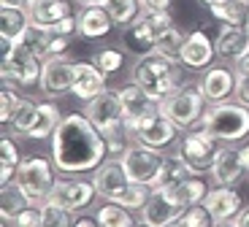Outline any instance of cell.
I'll return each mask as SVG.
<instances>
[{"label":"cell","mask_w":249,"mask_h":227,"mask_svg":"<svg viewBox=\"0 0 249 227\" xmlns=\"http://www.w3.org/2000/svg\"><path fill=\"white\" fill-rule=\"evenodd\" d=\"M108 160V141L87 114L62 117L52 135V162L60 173H92Z\"/></svg>","instance_id":"6da1fadb"},{"label":"cell","mask_w":249,"mask_h":227,"mask_svg":"<svg viewBox=\"0 0 249 227\" xmlns=\"http://www.w3.org/2000/svg\"><path fill=\"white\" fill-rule=\"evenodd\" d=\"M181 73H184V68H181L179 60H168V57L152 52V54H143L136 60V65L130 70V81H136L155 103H162L168 95H174L184 84Z\"/></svg>","instance_id":"7a4b0ae2"},{"label":"cell","mask_w":249,"mask_h":227,"mask_svg":"<svg viewBox=\"0 0 249 227\" xmlns=\"http://www.w3.org/2000/svg\"><path fill=\"white\" fill-rule=\"evenodd\" d=\"M200 127H206L222 143H238L249 138V108L236 100L212 103L200 119Z\"/></svg>","instance_id":"3957f363"},{"label":"cell","mask_w":249,"mask_h":227,"mask_svg":"<svg viewBox=\"0 0 249 227\" xmlns=\"http://www.w3.org/2000/svg\"><path fill=\"white\" fill-rule=\"evenodd\" d=\"M157 108L171 117L181 130H190V127H198L200 119H203L206 108H209V100L203 98L198 84H181L174 95L157 103Z\"/></svg>","instance_id":"277c9868"},{"label":"cell","mask_w":249,"mask_h":227,"mask_svg":"<svg viewBox=\"0 0 249 227\" xmlns=\"http://www.w3.org/2000/svg\"><path fill=\"white\" fill-rule=\"evenodd\" d=\"M54 171L57 165L46 157H27V160H22L14 181L22 187V192L30 197L33 206H41L44 200H49L52 190H54Z\"/></svg>","instance_id":"5b68a950"},{"label":"cell","mask_w":249,"mask_h":227,"mask_svg":"<svg viewBox=\"0 0 249 227\" xmlns=\"http://www.w3.org/2000/svg\"><path fill=\"white\" fill-rule=\"evenodd\" d=\"M119 162H122L124 173L130 176V181L143 184V187H155L157 178H160L162 162H165V154L160 149H152V146H143V143L133 141L119 154Z\"/></svg>","instance_id":"8992f818"},{"label":"cell","mask_w":249,"mask_h":227,"mask_svg":"<svg viewBox=\"0 0 249 227\" xmlns=\"http://www.w3.org/2000/svg\"><path fill=\"white\" fill-rule=\"evenodd\" d=\"M84 114H87V119L106 135V138H111V135H117V133H127L124 108H122V103H119V92H114V89H106V92H100L98 98L87 100Z\"/></svg>","instance_id":"52a82bcc"},{"label":"cell","mask_w":249,"mask_h":227,"mask_svg":"<svg viewBox=\"0 0 249 227\" xmlns=\"http://www.w3.org/2000/svg\"><path fill=\"white\" fill-rule=\"evenodd\" d=\"M179 124L174 122L171 117H165L160 108H155L152 114H146V117L141 119V122H136L127 133H130V138L136 143H143V146H152V149H168L171 143L179 138Z\"/></svg>","instance_id":"ba28073f"},{"label":"cell","mask_w":249,"mask_h":227,"mask_svg":"<svg viewBox=\"0 0 249 227\" xmlns=\"http://www.w3.org/2000/svg\"><path fill=\"white\" fill-rule=\"evenodd\" d=\"M73 73H76V60H71L68 54H52L44 60L38 89L49 100H57L62 95L73 92Z\"/></svg>","instance_id":"9c48e42d"},{"label":"cell","mask_w":249,"mask_h":227,"mask_svg":"<svg viewBox=\"0 0 249 227\" xmlns=\"http://www.w3.org/2000/svg\"><path fill=\"white\" fill-rule=\"evenodd\" d=\"M217 149H219L217 146V138H214L206 127H200V124H198V127H190L184 135H181V141H179V154L198 173H209Z\"/></svg>","instance_id":"30bf717a"},{"label":"cell","mask_w":249,"mask_h":227,"mask_svg":"<svg viewBox=\"0 0 249 227\" xmlns=\"http://www.w3.org/2000/svg\"><path fill=\"white\" fill-rule=\"evenodd\" d=\"M98 197V190H95L92 178H79V176H60L54 181V190H52L49 200L62 206L68 211H84L92 206V200Z\"/></svg>","instance_id":"8fae6325"},{"label":"cell","mask_w":249,"mask_h":227,"mask_svg":"<svg viewBox=\"0 0 249 227\" xmlns=\"http://www.w3.org/2000/svg\"><path fill=\"white\" fill-rule=\"evenodd\" d=\"M41 70H44V60H38L22 43H17L11 57L3 60V87H33L41 81Z\"/></svg>","instance_id":"7c38bea8"},{"label":"cell","mask_w":249,"mask_h":227,"mask_svg":"<svg viewBox=\"0 0 249 227\" xmlns=\"http://www.w3.org/2000/svg\"><path fill=\"white\" fill-rule=\"evenodd\" d=\"M181 203L174 197V192L171 190H160V187H152V195L149 200L143 203L141 209V222L149 227H165L171 225V222H176L181 216Z\"/></svg>","instance_id":"4fadbf2b"},{"label":"cell","mask_w":249,"mask_h":227,"mask_svg":"<svg viewBox=\"0 0 249 227\" xmlns=\"http://www.w3.org/2000/svg\"><path fill=\"white\" fill-rule=\"evenodd\" d=\"M209 173H212V181L217 187H236L247 176L241 149H236L233 143H222L217 149V154H214V162L209 168Z\"/></svg>","instance_id":"5bb4252c"},{"label":"cell","mask_w":249,"mask_h":227,"mask_svg":"<svg viewBox=\"0 0 249 227\" xmlns=\"http://www.w3.org/2000/svg\"><path fill=\"white\" fill-rule=\"evenodd\" d=\"M198 87L209 103H222V100L233 98V89H236V68L233 65H209L200 73Z\"/></svg>","instance_id":"9a60e30c"},{"label":"cell","mask_w":249,"mask_h":227,"mask_svg":"<svg viewBox=\"0 0 249 227\" xmlns=\"http://www.w3.org/2000/svg\"><path fill=\"white\" fill-rule=\"evenodd\" d=\"M92 184H95V190H98V197H103V200H117L133 181H130V176L124 173L119 157H108L103 165L92 171Z\"/></svg>","instance_id":"2e32d148"},{"label":"cell","mask_w":249,"mask_h":227,"mask_svg":"<svg viewBox=\"0 0 249 227\" xmlns=\"http://www.w3.org/2000/svg\"><path fill=\"white\" fill-rule=\"evenodd\" d=\"M214 57H217V49H214L212 38L206 35L203 30H193L184 38L179 62L184 70H206V68L212 65Z\"/></svg>","instance_id":"e0dca14e"},{"label":"cell","mask_w":249,"mask_h":227,"mask_svg":"<svg viewBox=\"0 0 249 227\" xmlns=\"http://www.w3.org/2000/svg\"><path fill=\"white\" fill-rule=\"evenodd\" d=\"M203 209L212 214L214 222H233V216L244 209V200L236 187H212L203 197Z\"/></svg>","instance_id":"ac0fdd59"},{"label":"cell","mask_w":249,"mask_h":227,"mask_svg":"<svg viewBox=\"0 0 249 227\" xmlns=\"http://www.w3.org/2000/svg\"><path fill=\"white\" fill-rule=\"evenodd\" d=\"M108 89V84H106V73L100 70L98 65H95L92 60L89 62H81V60H76V73H73V92L71 95H76L79 100H92V98H98L100 92H106Z\"/></svg>","instance_id":"d6986e66"},{"label":"cell","mask_w":249,"mask_h":227,"mask_svg":"<svg viewBox=\"0 0 249 227\" xmlns=\"http://www.w3.org/2000/svg\"><path fill=\"white\" fill-rule=\"evenodd\" d=\"M214 49H217V57H219V60L236 65V62L249 52L247 27H244V25H222L217 41H214Z\"/></svg>","instance_id":"ffe728a7"},{"label":"cell","mask_w":249,"mask_h":227,"mask_svg":"<svg viewBox=\"0 0 249 227\" xmlns=\"http://www.w3.org/2000/svg\"><path fill=\"white\" fill-rule=\"evenodd\" d=\"M119 103H122V108H124V122H127V130H130L136 122H141L146 114H152V111L157 108V103L143 92L136 81H130L127 87L119 89Z\"/></svg>","instance_id":"44dd1931"},{"label":"cell","mask_w":249,"mask_h":227,"mask_svg":"<svg viewBox=\"0 0 249 227\" xmlns=\"http://www.w3.org/2000/svg\"><path fill=\"white\" fill-rule=\"evenodd\" d=\"M155 38H157V33L146 25V19H143L141 14H138L136 22H130V25L122 30V43L136 57L152 54V52H155Z\"/></svg>","instance_id":"7402d4cb"},{"label":"cell","mask_w":249,"mask_h":227,"mask_svg":"<svg viewBox=\"0 0 249 227\" xmlns=\"http://www.w3.org/2000/svg\"><path fill=\"white\" fill-rule=\"evenodd\" d=\"M27 14H30L33 25L52 30L60 19H65L71 14V3L68 0H33L27 6Z\"/></svg>","instance_id":"603a6c76"},{"label":"cell","mask_w":249,"mask_h":227,"mask_svg":"<svg viewBox=\"0 0 249 227\" xmlns=\"http://www.w3.org/2000/svg\"><path fill=\"white\" fill-rule=\"evenodd\" d=\"M114 27L106 6H89L79 11V35L84 38H103Z\"/></svg>","instance_id":"cb8c5ba5"},{"label":"cell","mask_w":249,"mask_h":227,"mask_svg":"<svg viewBox=\"0 0 249 227\" xmlns=\"http://www.w3.org/2000/svg\"><path fill=\"white\" fill-rule=\"evenodd\" d=\"M195 168L181 157L179 152L176 154H165V162H162V171H160V178H157V184L160 190H176L181 181H187L190 176H195Z\"/></svg>","instance_id":"d4e9b609"},{"label":"cell","mask_w":249,"mask_h":227,"mask_svg":"<svg viewBox=\"0 0 249 227\" xmlns=\"http://www.w3.org/2000/svg\"><path fill=\"white\" fill-rule=\"evenodd\" d=\"M30 206H33L30 197L22 192V187H19L17 181L3 184V192H0V216L6 222H14L25 209H30Z\"/></svg>","instance_id":"484cf974"},{"label":"cell","mask_w":249,"mask_h":227,"mask_svg":"<svg viewBox=\"0 0 249 227\" xmlns=\"http://www.w3.org/2000/svg\"><path fill=\"white\" fill-rule=\"evenodd\" d=\"M209 181H206L203 173H195V176H190L187 181H181L174 192V197L181 203V209H190V206H198V203H203V197L209 195Z\"/></svg>","instance_id":"4316f807"},{"label":"cell","mask_w":249,"mask_h":227,"mask_svg":"<svg viewBox=\"0 0 249 227\" xmlns=\"http://www.w3.org/2000/svg\"><path fill=\"white\" fill-rule=\"evenodd\" d=\"M62 117H60V108L54 103H38V117H36V124H33L30 135L33 141H41V138H52L54 130L60 127Z\"/></svg>","instance_id":"83f0119b"},{"label":"cell","mask_w":249,"mask_h":227,"mask_svg":"<svg viewBox=\"0 0 249 227\" xmlns=\"http://www.w3.org/2000/svg\"><path fill=\"white\" fill-rule=\"evenodd\" d=\"M17 43H22V46H25L27 52H33L38 60L52 57V30L38 27V25H33V22H30V27L22 33V38H19Z\"/></svg>","instance_id":"f1b7e54d"},{"label":"cell","mask_w":249,"mask_h":227,"mask_svg":"<svg viewBox=\"0 0 249 227\" xmlns=\"http://www.w3.org/2000/svg\"><path fill=\"white\" fill-rule=\"evenodd\" d=\"M19 165H22V154L17 149V141L11 135H3V141H0V181L11 184L17 178Z\"/></svg>","instance_id":"f546056e"},{"label":"cell","mask_w":249,"mask_h":227,"mask_svg":"<svg viewBox=\"0 0 249 227\" xmlns=\"http://www.w3.org/2000/svg\"><path fill=\"white\" fill-rule=\"evenodd\" d=\"M30 27V14L27 8H3L0 11V35L19 41L22 33Z\"/></svg>","instance_id":"4dcf8cb0"},{"label":"cell","mask_w":249,"mask_h":227,"mask_svg":"<svg viewBox=\"0 0 249 227\" xmlns=\"http://www.w3.org/2000/svg\"><path fill=\"white\" fill-rule=\"evenodd\" d=\"M95 222L100 227H136L130 209H124V206L111 203V200H106L100 209H95Z\"/></svg>","instance_id":"1f68e13d"},{"label":"cell","mask_w":249,"mask_h":227,"mask_svg":"<svg viewBox=\"0 0 249 227\" xmlns=\"http://www.w3.org/2000/svg\"><path fill=\"white\" fill-rule=\"evenodd\" d=\"M106 11H108V17H111L114 27L124 30L130 22L138 19V14H141V0H108Z\"/></svg>","instance_id":"d6a6232c"},{"label":"cell","mask_w":249,"mask_h":227,"mask_svg":"<svg viewBox=\"0 0 249 227\" xmlns=\"http://www.w3.org/2000/svg\"><path fill=\"white\" fill-rule=\"evenodd\" d=\"M184 38H187V35L179 30V27L171 25L168 30L157 33V38H155V52H157V54H162V57H168V60H179L181 46H184Z\"/></svg>","instance_id":"836d02e7"},{"label":"cell","mask_w":249,"mask_h":227,"mask_svg":"<svg viewBox=\"0 0 249 227\" xmlns=\"http://www.w3.org/2000/svg\"><path fill=\"white\" fill-rule=\"evenodd\" d=\"M38 211H41V227H73L76 225L73 211L62 209V206H57L52 200H44L38 206Z\"/></svg>","instance_id":"e575fe53"},{"label":"cell","mask_w":249,"mask_h":227,"mask_svg":"<svg viewBox=\"0 0 249 227\" xmlns=\"http://www.w3.org/2000/svg\"><path fill=\"white\" fill-rule=\"evenodd\" d=\"M36 117H38V103L36 100H22V105H19V111L14 114V119H11V124H8V133H14V135H30V130H33V124H36Z\"/></svg>","instance_id":"d590c367"},{"label":"cell","mask_w":249,"mask_h":227,"mask_svg":"<svg viewBox=\"0 0 249 227\" xmlns=\"http://www.w3.org/2000/svg\"><path fill=\"white\" fill-rule=\"evenodd\" d=\"M247 11L249 8L244 6L241 0H231V3H225V6L214 8L212 17L222 25H247Z\"/></svg>","instance_id":"8d00e7d4"},{"label":"cell","mask_w":249,"mask_h":227,"mask_svg":"<svg viewBox=\"0 0 249 227\" xmlns=\"http://www.w3.org/2000/svg\"><path fill=\"white\" fill-rule=\"evenodd\" d=\"M92 62L103 70L106 76H111V73H117V70H122V65H124V54L119 49H98L92 54Z\"/></svg>","instance_id":"74e56055"},{"label":"cell","mask_w":249,"mask_h":227,"mask_svg":"<svg viewBox=\"0 0 249 227\" xmlns=\"http://www.w3.org/2000/svg\"><path fill=\"white\" fill-rule=\"evenodd\" d=\"M181 227H212V214H209V211L203 209V203H198V206H190V209H184L181 211V216L179 219Z\"/></svg>","instance_id":"f35d334b"},{"label":"cell","mask_w":249,"mask_h":227,"mask_svg":"<svg viewBox=\"0 0 249 227\" xmlns=\"http://www.w3.org/2000/svg\"><path fill=\"white\" fill-rule=\"evenodd\" d=\"M22 100H25V98H19L11 87H3V92H0V119H3L6 127L11 124V119H14V114L19 111Z\"/></svg>","instance_id":"ab89813d"},{"label":"cell","mask_w":249,"mask_h":227,"mask_svg":"<svg viewBox=\"0 0 249 227\" xmlns=\"http://www.w3.org/2000/svg\"><path fill=\"white\" fill-rule=\"evenodd\" d=\"M141 17L146 19V25L152 27L155 33H162V30H168L171 27V11H149V8H141Z\"/></svg>","instance_id":"60d3db41"},{"label":"cell","mask_w":249,"mask_h":227,"mask_svg":"<svg viewBox=\"0 0 249 227\" xmlns=\"http://www.w3.org/2000/svg\"><path fill=\"white\" fill-rule=\"evenodd\" d=\"M14 227H41V211H38V206H30V209L22 211L14 219Z\"/></svg>","instance_id":"b9f144b4"},{"label":"cell","mask_w":249,"mask_h":227,"mask_svg":"<svg viewBox=\"0 0 249 227\" xmlns=\"http://www.w3.org/2000/svg\"><path fill=\"white\" fill-rule=\"evenodd\" d=\"M52 33H57V35H65V38L76 35V33H79V17L68 14L65 19H60V22H57V25L52 27Z\"/></svg>","instance_id":"7bdbcfd3"},{"label":"cell","mask_w":249,"mask_h":227,"mask_svg":"<svg viewBox=\"0 0 249 227\" xmlns=\"http://www.w3.org/2000/svg\"><path fill=\"white\" fill-rule=\"evenodd\" d=\"M233 98H236V103H241V105L249 108V76L247 73H236V89H233Z\"/></svg>","instance_id":"ee69618b"},{"label":"cell","mask_w":249,"mask_h":227,"mask_svg":"<svg viewBox=\"0 0 249 227\" xmlns=\"http://www.w3.org/2000/svg\"><path fill=\"white\" fill-rule=\"evenodd\" d=\"M141 8H149V11H171V0H141Z\"/></svg>","instance_id":"f6af8a7d"},{"label":"cell","mask_w":249,"mask_h":227,"mask_svg":"<svg viewBox=\"0 0 249 227\" xmlns=\"http://www.w3.org/2000/svg\"><path fill=\"white\" fill-rule=\"evenodd\" d=\"M65 49H68V38L52 33V54H65Z\"/></svg>","instance_id":"bcb514c9"},{"label":"cell","mask_w":249,"mask_h":227,"mask_svg":"<svg viewBox=\"0 0 249 227\" xmlns=\"http://www.w3.org/2000/svg\"><path fill=\"white\" fill-rule=\"evenodd\" d=\"M233 227H249V209H241L233 216Z\"/></svg>","instance_id":"7dc6e473"},{"label":"cell","mask_w":249,"mask_h":227,"mask_svg":"<svg viewBox=\"0 0 249 227\" xmlns=\"http://www.w3.org/2000/svg\"><path fill=\"white\" fill-rule=\"evenodd\" d=\"M0 3H3V8H27L33 0H0Z\"/></svg>","instance_id":"c3c4849f"},{"label":"cell","mask_w":249,"mask_h":227,"mask_svg":"<svg viewBox=\"0 0 249 227\" xmlns=\"http://www.w3.org/2000/svg\"><path fill=\"white\" fill-rule=\"evenodd\" d=\"M233 68H236V73H247V76H249V52H247V54H244Z\"/></svg>","instance_id":"681fc988"},{"label":"cell","mask_w":249,"mask_h":227,"mask_svg":"<svg viewBox=\"0 0 249 227\" xmlns=\"http://www.w3.org/2000/svg\"><path fill=\"white\" fill-rule=\"evenodd\" d=\"M79 8H89V6H106L108 0H73Z\"/></svg>","instance_id":"f907efd6"},{"label":"cell","mask_w":249,"mask_h":227,"mask_svg":"<svg viewBox=\"0 0 249 227\" xmlns=\"http://www.w3.org/2000/svg\"><path fill=\"white\" fill-rule=\"evenodd\" d=\"M209 11H214V8H219V6H225V3H231V0H200Z\"/></svg>","instance_id":"816d5d0a"},{"label":"cell","mask_w":249,"mask_h":227,"mask_svg":"<svg viewBox=\"0 0 249 227\" xmlns=\"http://www.w3.org/2000/svg\"><path fill=\"white\" fill-rule=\"evenodd\" d=\"M241 157H244V168H247V176H249V141L241 146Z\"/></svg>","instance_id":"f5cc1de1"},{"label":"cell","mask_w":249,"mask_h":227,"mask_svg":"<svg viewBox=\"0 0 249 227\" xmlns=\"http://www.w3.org/2000/svg\"><path fill=\"white\" fill-rule=\"evenodd\" d=\"M73 227H100V225H98L95 219H76Z\"/></svg>","instance_id":"db71d44e"},{"label":"cell","mask_w":249,"mask_h":227,"mask_svg":"<svg viewBox=\"0 0 249 227\" xmlns=\"http://www.w3.org/2000/svg\"><path fill=\"white\" fill-rule=\"evenodd\" d=\"M214 227H233V222H214Z\"/></svg>","instance_id":"11a10c76"},{"label":"cell","mask_w":249,"mask_h":227,"mask_svg":"<svg viewBox=\"0 0 249 227\" xmlns=\"http://www.w3.org/2000/svg\"><path fill=\"white\" fill-rule=\"evenodd\" d=\"M244 27H247V35H249V11H247V25H244Z\"/></svg>","instance_id":"9f6ffc18"},{"label":"cell","mask_w":249,"mask_h":227,"mask_svg":"<svg viewBox=\"0 0 249 227\" xmlns=\"http://www.w3.org/2000/svg\"><path fill=\"white\" fill-rule=\"evenodd\" d=\"M165 227H181V225H179V222H171V225H165Z\"/></svg>","instance_id":"6f0895ef"},{"label":"cell","mask_w":249,"mask_h":227,"mask_svg":"<svg viewBox=\"0 0 249 227\" xmlns=\"http://www.w3.org/2000/svg\"><path fill=\"white\" fill-rule=\"evenodd\" d=\"M241 3H244V6H247V8H249V0H241Z\"/></svg>","instance_id":"680465c9"},{"label":"cell","mask_w":249,"mask_h":227,"mask_svg":"<svg viewBox=\"0 0 249 227\" xmlns=\"http://www.w3.org/2000/svg\"><path fill=\"white\" fill-rule=\"evenodd\" d=\"M0 227H8V222H6V219H3V225H0Z\"/></svg>","instance_id":"91938a15"},{"label":"cell","mask_w":249,"mask_h":227,"mask_svg":"<svg viewBox=\"0 0 249 227\" xmlns=\"http://www.w3.org/2000/svg\"><path fill=\"white\" fill-rule=\"evenodd\" d=\"M136 227H149V225H143V222H141V225H136Z\"/></svg>","instance_id":"94428289"}]
</instances>
